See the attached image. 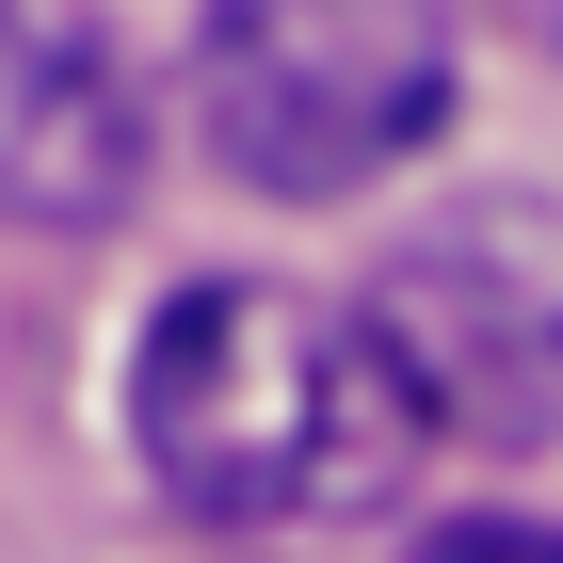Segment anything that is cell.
Segmentation results:
<instances>
[{
	"label": "cell",
	"mask_w": 563,
	"mask_h": 563,
	"mask_svg": "<svg viewBox=\"0 0 563 563\" xmlns=\"http://www.w3.org/2000/svg\"><path fill=\"white\" fill-rule=\"evenodd\" d=\"M130 451L177 516L290 531V516H371L419 467V402L371 322L274 274H194L130 354Z\"/></svg>",
	"instance_id": "1"
},
{
	"label": "cell",
	"mask_w": 563,
	"mask_h": 563,
	"mask_svg": "<svg viewBox=\"0 0 563 563\" xmlns=\"http://www.w3.org/2000/svg\"><path fill=\"white\" fill-rule=\"evenodd\" d=\"M451 130V0H210L194 16V145L242 194H371Z\"/></svg>",
	"instance_id": "2"
},
{
	"label": "cell",
	"mask_w": 563,
	"mask_h": 563,
	"mask_svg": "<svg viewBox=\"0 0 563 563\" xmlns=\"http://www.w3.org/2000/svg\"><path fill=\"white\" fill-rule=\"evenodd\" d=\"M354 322L387 339L419 434H467V451H548L563 434V225L548 210L483 194V210L419 225Z\"/></svg>",
	"instance_id": "3"
},
{
	"label": "cell",
	"mask_w": 563,
	"mask_h": 563,
	"mask_svg": "<svg viewBox=\"0 0 563 563\" xmlns=\"http://www.w3.org/2000/svg\"><path fill=\"white\" fill-rule=\"evenodd\" d=\"M145 194V81L81 0H0V210L113 225Z\"/></svg>",
	"instance_id": "4"
},
{
	"label": "cell",
	"mask_w": 563,
	"mask_h": 563,
	"mask_svg": "<svg viewBox=\"0 0 563 563\" xmlns=\"http://www.w3.org/2000/svg\"><path fill=\"white\" fill-rule=\"evenodd\" d=\"M419 563H563V531H548V516H451Z\"/></svg>",
	"instance_id": "5"
},
{
	"label": "cell",
	"mask_w": 563,
	"mask_h": 563,
	"mask_svg": "<svg viewBox=\"0 0 563 563\" xmlns=\"http://www.w3.org/2000/svg\"><path fill=\"white\" fill-rule=\"evenodd\" d=\"M516 33H531V48H563V0H516Z\"/></svg>",
	"instance_id": "6"
}]
</instances>
